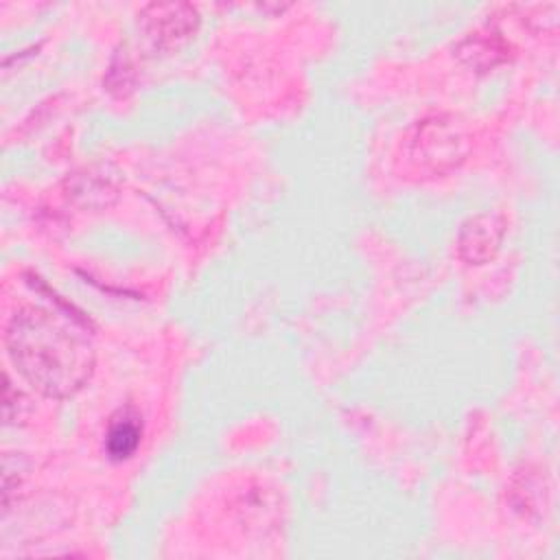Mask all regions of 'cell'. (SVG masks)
Segmentation results:
<instances>
[{
    "label": "cell",
    "instance_id": "6da1fadb",
    "mask_svg": "<svg viewBox=\"0 0 560 560\" xmlns=\"http://www.w3.org/2000/svg\"><path fill=\"white\" fill-rule=\"evenodd\" d=\"M4 341L15 370L46 396H72L92 374V337L68 308L24 306L15 311Z\"/></svg>",
    "mask_w": 560,
    "mask_h": 560
},
{
    "label": "cell",
    "instance_id": "7a4b0ae2",
    "mask_svg": "<svg viewBox=\"0 0 560 560\" xmlns=\"http://www.w3.org/2000/svg\"><path fill=\"white\" fill-rule=\"evenodd\" d=\"M149 37L158 44H177L197 26V11L188 4H151L142 13Z\"/></svg>",
    "mask_w": 560,
    "mask_h": 560
},
{
    "label": "cell",
    "instance_id": "3957f363",
    "mask_svg": "<svg viewBox=\"0 0 560 560\" xmlns=\"http://www.w3.org/2000/svg\"><path fill=\"white\" fill-rule=\"evenodd\" d=\"M503 236L501 221L490 214H479L470 219L459 232V254L470 262L488 260L499 247Z\"/></svg>",
    "mask_w": 560,
    "mask_h": 560
},
{
    "label": "cell",
    "instance_id": "277c9868",
    "mask_svg": "<svg viewBox=\"0 0 560 560\" xmlns=\"http://www.w3.org/2000/svg\"><path fill=\"white\" fill-rule=\"evenodd\" d=\"M142 438V422L140 416L131 409H120L105 433V451L109 455V459L114 462H122L127 457H131L140 444Z\"/></svg>",
    "mask_w": 560,
    "mask_h": 560
}]
</instances>
